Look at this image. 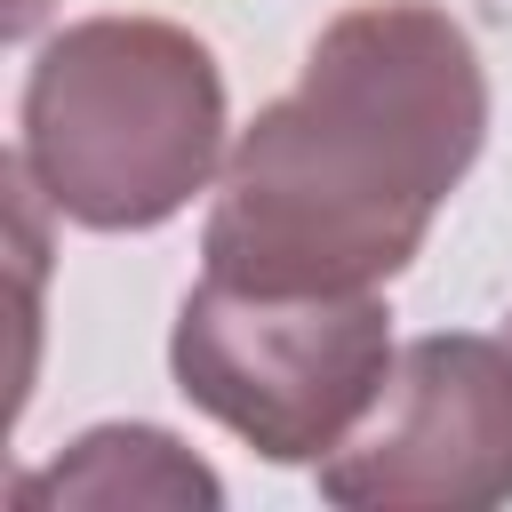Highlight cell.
<instances>
[{"mask_svg":"<svg viewBox=\"0 0 512 512\" xmlns=\"http://www.w3.org/2000/svg\"><path fill=\"white\" fill-rule=\"evenodd\" d=\"M392 352L384 288L288 296L200 272L168 328L176 392L264 464H320L384 392Z\"/></svg>","mask_w":512,"mask_h":512,"instance_id":"3957f363","label":"cell"},{"mask_svg":"<svg viewBox=\"0 0 512 512\" xmlns=\"http://www.w3.org/2000/svg\"><path fill=\"white\" fill-rule=\"evenodd\" d=\"M504 336H512V312H504Z\"/></svg>","mask_w":512,"mask_h":512,"instance_id":"8992f818","label":"cell"},{"mask_svg":"<svg viewBox=\"0 0 512 512\" xmlns=\"http://www.w3.org/2000/svg\"><path fill=\"white\" fill-rule=\"evenodd\" d=\"M16 160L80 232H152L224 168V64L168 16H80L40 40Z\"/></svg>","mask_w":512,"mask_h":512,"instance_id":"7a4b0ae2","label":"cell"},{"mask_svg":"<svg viewBox=\"0 0 512 512\" xmlns=\"http://www.w3.org/2000/svg\"><path fill=\"white\" fill-rule=\"evenodd\" d=\"M488 144L480 40L432 0H360L320 24L224 152L200 272L288 296H360L416 264Z\"/></svg>","mask_w":512,"mask_h":512,"instance_id":"6da1fadb","label":"cell"},{"mask_svg":"<svg viewBox=\"0 0 512 512\" xmlns=\"http://www.w3.org/2000/svg\"><path fill=\"white\" fill-rule=\"evenodd\" d=\"M312 480L344 512L512 504V336H408L368 416L312 464Z\"/></svg>","mask_w":512,"mask_h":512,"instance_id":"277c9868","label":"cell"},{"mask_svg":"<svg viewBox=\"0 0 512 512\" xmlns=\"http://www.w3.org/2000/svg\"><path fill=\"white\" fill-rule=\"evenodd\" d=\"M16 512H64V504H88V512H120V504H144V512H216L224 504V480L160 424H88L64 456L16 472Z\"/></svg>","mask_w":512,"mask_h":512,"instance_id":"5b68a950","label":"cell"}]
</instances>
